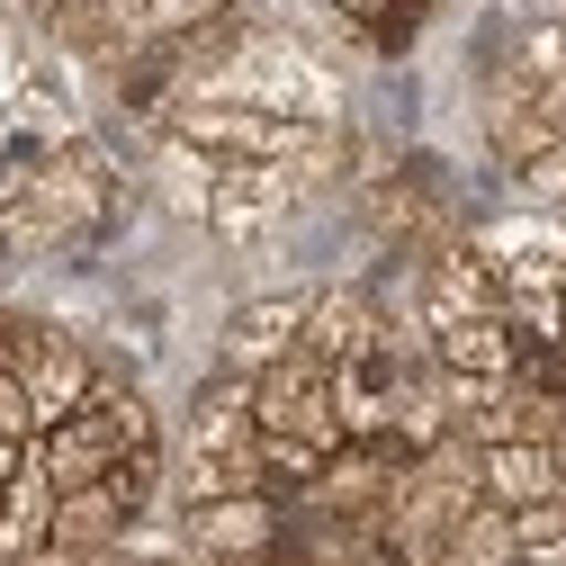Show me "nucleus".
Wrapping results in <instances>:
<instances>
[{"mask_svg":"<svg viewBox=\"0 0 566 566\" xmlns=\"http://www.w3.org/2000/svg\"><path fill=\"white\" fill-rule=\"evenodd\" d=\"M0 441H10V450H28V441H36V396H28V378H19V369H0Z\"/></svg>","mask_w":566,"mask_h":566,"instance_id":"obj_17","label":"nucleus"},{"mask_svg":"<svg viewBox=\"0 0 566 566\" xmlns=\"http://www.w3.org/2000/svg\"><path fill=\"white\" fill-rule=\"evenodd\" d=\"M28 10H36V28H45L54 10H91V0H28Z\"/></svg>","mask_w":566,"mask_h":566,"instance_id":"obj_20","label":"nucleus"},{"mask_svg":"<svg viewBox=\"0 0 566 566\" xmlns=\"http://www.w3.org/2000/svg\"><path fill=\"white\" fill-rule=\"evenodd\" d=\"M522 350H531V342H522L504 315H468V324H441V333H432V369L459 378V387H513Z\"/></svg>","mask_w":566,"mask_h":566,"instance_id":"obj_10","label":"nucleus"},{"mask_svg":"<svg viewBox=\"0 0 566 566\" xmlns=\"http://www.w3.org/2000/svg\"><path fill=\"white\" fill-rule=\"evenodd\" d=\"M252 422L261 432H289V441H315V450H342V422H333V369L289 350L279 369L252 378Z\"/></svg>","mask_w":566,"mask_h":566,"instance_id":"obj_7","label":"nucleus"},{"mask_svg":"<svg viewBox=\"0 0 566 566\" xmlns=\"http://www.w3.org/2000/svg\"><path fill=\"white\" fill-rule=\"evenodd\" d=\"M504 180H513V207L566 217V145H557V154H539V163H522V171H504Z\"/></svg>","mask_w":566,"mask_h":566,"instance_id":"obj_16","label":"nucleus"},{"mask_svg":"<svg viewBox=\"0 0 566 566\" xmlns=\"http://www.w3.org/2000/svg\"><path fill=\"white\" fill-rule=\"evenodd\" d=\"M36 459H45V476L63 485V494H82V485H99L117 459H126V441L108 432V413L99 405H82L73 422H54V432H36Z\"/></svg>","mask_w":566,"mask_h":566,"instance_id":"obj_12","label":"nucleus"},{"mask_svg":"<svg viewBox=\"0 0 566 566\" xmlns=\"http://www.w3.org/2000/svg\"><path fill=\"white\" fill-rule=\"evenodd\" d=\"M0 566H82V557H63V548H36V557H0Z\"/></svg>","mask_w":566,"mask_h":566,"instance_id":"obj_19","label":"nucleus"},{"mask_svg":"<svg viewBox=\"0 0 566 566\" xmlns=\"http://www.w3.org/2000/svg\"><path fill=\"white\" fill-rule=\"evenodd\" d=\"M441 566H522V539H513V513L504 504H476L459 531H450V548H441Z\"/></svg>","mask_w":566,"mask_h":566,"instance_id":"obj_15","label":"nucleus"},{"mask_svg":"<svg viewBox=\"0 0 566 566\" xmlns=\"http://www.w3.org/2000/svg\"><path fill=\"white\" fill-rule=\"evenodd\" d=\"M522 566H566V539H548V548H531Z\"/></svg>","mask_w":566,"mask_h":566,"instance_id":"obj_21","label":"nucleus"},{"mask_svg":"<svg viewBox=\"0 0 566 566\" xmlns=\"http://www.w3.org/2000/svg\"><path fill=\"white\" fill-rule=\"evenodd\" d=\"M476 476H485V504L531 513L548 494H566V450L557 441H494V450H476Z\"/></svg>","mask_w":566,"mask_h":566,"instance_id":"obj_11","label":"nucleus"},{"mask_svg":"<svg viewBox=\"0 0 566 566\" xmlns=\"http://www.w3.org/2000/svg\"><path fill=\"white\" fill-rule=\"evenodd\" d=\"M198 99H243L289 126H342V63L297 28H243V45L226 54V73Z\"/></svg>","mask_w":566,"mask_h":566,"instance_id":"obj_1","label":"nucleus"},{"mask_svg":"<svg viewBox=\"0 0 566 566\" xmlns=\"http://www.w3.org/2000/svg\"><path fill=\"white\" fill-rule=\"evenodd\" d=\"M10 369L28 378V396H36V432H54V422H73L91 396H99V350L82 342V333H63V324H45V315H28V333H19V350H10Z\"/></svg>","mask_w":566,"mask_h":566,"instance_id":"obj_3","label":"nucleus"},{"mask_svg":"<svg viewBox=\"0 0 566 566\" xmlns=\"http://www.w3.org/2000/svg\"><path fill=\"white\" fill-rule=\"evenodd\" d=\"M387 306L378 289H360V279H324V289H306V360L342 369V360H369V350H387Z\"/></svg>","mask_w":566,"mask_h":566,"instance_id":"obj_8","label":"nucleus"},{"mask_svg":"<svg viewBox=\"0 0 566 566\" xmlns=\"http://www.w3.org/2000/svg\"><path fill=\"white\" fill-rule=\"evenodd\" d=\"M217 180H226V163H217V154L180 145V135H154V198L171 207V217L207 226V207H217Z\"/></svg>","mask_w":566,"mask_h":566,"instance_id":"obj_14","label":"nucleus"},{"mask_svg":"<svg viewBox=\"0 0 566 566\" xmlns=\"http://www.w3.org/2000/svg\"><path fill=\"white\" fill-rule=\"evenodd\" d=\"M297 207H306V189H297L289 163H226L217 207H207V234H217L226 252H252V243H270L279 226H289Z\"/></svg>","mask_w":566,"mask_h":566,"instance_id":"obj_4","label":"nucleus"},{"mask_svg":"<svg viewBox=\"0 0 566 566\" xmlns=\"http://www.w3.org/2000/svg\"><path fill=\"white\" fill-rule=\"evenodd\" d=\"M261 566H306V557H297V548H279V557H261Z\"/></svg>","mask_w":566,"mask_h":566,"instance_id":"obj_22","label":"nucleus"},{"mask_svg":"<svg viewBox=\"0 0 566 566\" xmlns=\"http://www.w3.org/2000/svg\"><path fill=\"white\" fill-rule=\"evenodd\" d=\"M28 468V450H10V441H0V504H10V476Z\"/></svg>","mask_w":566,"mask_h":566,"instance_id":"obj_18","label":"nucleus"},{"mask_svg":"<svg viewBox=\"0 0 566 566\" xmlns=\"http://www.w3.org/2000/svg\"><path fill=\"white\" fill-rule=\"evenodd\" d=\"M126 531H135V513L117 504L108 476L82 485V494H63V513H54V548L63 557H108V548H126Z\"/></svg>","mask_w":566,"mask_h":566,"instance_id":"obj_13","label":"nucleus"},{"mask_svg":"<svg viewBox=\"0 0 566 566\" xmlns=\"http://www.w3.org/2000/svg\"><path fill=\"white\" fill-rule=\"evenodd\" d=\"M261 441V422H252V378L217 369V378H198L189 405H180V459H234Z\"/></svg>","mask_w":566,"mask_h":566,"instance_id":"obj_9","label":"nucleus"},{"mask_svg":"<svg viewBox=\"0 0 566 566\" xmlns=\"http://www.w3.org/2000/svg\"><path fill=\"white\" fill-rule=\"evenodd\" d=\"M0 261H10V252H0Z\"/></svg>","mask_w":566,"mask_h":566,"instance_id":"obj_24","label":"nucleus"},{"mask_svg":"<svg viewBox=\"0 0 566 566\" xmlns=\"http://www.w3.org/2000/svg\"><path fill=\"white\" fill-rule=\"evenodd\" d=\"M315 10H342V0H315Z\"/></svg>","mask_w":566,"mask_h":566,"instance_id":"obj_23","label":"nucleus"},{"mask_svg":"<svg viewBox=\"0 0 566 566\" xmlns=\"http://www.w3.org/2000/svg\"><path fill=\"white\" fill-rule=\"evenodd\" d=\"M163 135H180V145L217 154V163H297L315 145V126H289V117H261L243 99H180L163 117Z\"/></svg>","mask_w":566,"mask_h":566,"instance_id":"obj_2","label":"nucleus"},{"mask_svg":"<svg viewBox=\"0 0 566 566\" xmlns=\"http://www.w3.org/2000/svg\"><path fill=\"white\" fill-rule=\"evenodd\" d=\"M289 350H306V289H261V297H234L226 324H217V369L234 378H261L279 369Z\"/></svg>","mask_w":566,"mask_h":566,"instance_id":"obj_6","label":"nucleus"},{"mask_svg":"<svg viewBox=\"0 0 566 566\" xmlns=\"http://www.w3.org/2000/svg\"><path fill=\"white\" fill-rule=\"evenodd\" d=\"M180 539L198 566H261L289 548V504L279 494H226V504H198L180 513Z\"/></svg>","mask_w":566,"mask_h":566,"instance_id":"obj_5","label":"nucleus"}]
</instances>
